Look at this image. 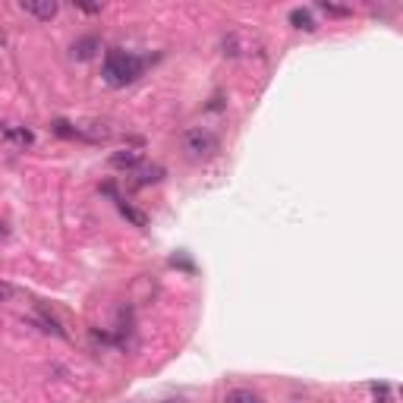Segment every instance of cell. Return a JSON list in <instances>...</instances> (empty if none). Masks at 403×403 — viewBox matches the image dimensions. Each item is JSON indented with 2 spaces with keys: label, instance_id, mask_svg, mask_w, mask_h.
I'll return each mask as SVG.
<instances>
[{
  "label": "cell",
  "instance_id": "11",
  "mask_svg": "<svg viewBox=\"0 0 403 403\" xmlns=\"http://www.w3.org/2000/svg\"><path fill=\"white\" fill-rule=\"evenodd\" d=\"M117 208H120V214H123L126 221H132L136 227H145V224H148V218H145L142 212H136V208H132L130 202H123V198H117Z\"/></svg>",
  "mask_w": 403,
  "mask_h": 403
},
{
  "label": "cell",
  "instance_id": "15",
  "mask_svg": "<svg viewBox=\"0 0 403 403\" xmlns=\"http://www.w3.org/2000/svg\"><path fill=\"white\" fill-rule=\"evenodd\" d=\"M13 293H16V290H13V284H7V280H0V302H7Z\"/></svg>",
  "mask_w": 403,
  "mask_h": 403
},
{
  "label": "cell",
  "instance_id": "12",
  "mask_svg": "<svg viewBox=\"0 0 403 403\" xmlns=\"http://www.w3.org/2000/svg\"><path fill=\"white\" fill-rule=\"evenodd\" d=\"M51 130H54L60 139H76V126L69 123V120H54V123H51Z\"/></svg>",
  "mask_w": 403,
  "mask_h": 403
},
{
  "label": "cell",
  "instance_id": "1",
  "mask_svg": "<svg viewBox=\"0 0 403 403\" xmlns=\"http://www.w3.org/2000/svg\"><path fill=\"white\" fill-rule=\"evenodd\" d=\"M142 73H145V57L130 54V51H108L104 67H101L104 83H108L110 89H123V85L136 83Z\"/></svg>",
  "mask_w": 403,
  "mask_h": 403
},
{
  "label": "cell",
  "instance_id": "6",
  "mask_svg": "<svg viewBox=\"0 0 403 403\" xmlns=\"http://www.w3.org/2000/svg\"><path fill=\"white\" fill-rule=\"evenodd\" d=\"M161 180H164V167H161V164L136 167V173H132V189H142V186L161 183Z\"/></svg>",
  "mask_w": 403,
  "mask_h": 403
},
{
  "label": "cell",
  "instance_id": "14",
  "mask_svg": "<svg viewBox=\"0 0 403 403\" xmlns=\"http://www.w3.org/2000/svg\"><path fill=\"white\" fill-rule=\"evenodd\" d=\"M318 10H321V13H328V16H350V13H353L350 7H337V3H328V0H321Z\"/></svg>",
  "mask_w": 403,
  "mask_h": 403
},
{
  "label": "cell",
  "instance_id": "18",
  "mask_svg": "<svg viewBox=\"0 0 403 403\" xmlns=\"http://www.w3.org/2000/svg\"><path fill=\"white\" fill-rule=\"evenodd\" d=\"M164 403H189L186 397H171V400H164Z\"/></svg>",
  "mask_w": 403,
  "mask_h": 403
},
{
  "label": "cell",
  "instance_id": "17",
  "mask_svg": "<svg viewBox=\"0 0 403 403\" xmlns=\"http://www.w3.org/2000/svg\"><path fill=\"white\" fill-rule=\"evenodd\" d=\"M7 237H10V227L3 224V221H0V243H3V239H7Z\"/></svg>",
  "mask_w": 403,
  "mask_h": 403
},
{
  "label": "cell",
  "instance_id": "4",
  "mask_svg": "<svg viewBox=\"0 0 403 403\" xmlns=\"http://www.w3.org/2000/svg\"><path fill=\"white\" fill-rule=\"evenodd\" d=\"M19 10L28 13V16H35V19L51 22L57 13H60V3H57V0H22Z\"/></svg>",
  "mask_w": 403,
  "mask_h": 403
},
{
  "label": "cell",
  "instance_id": "5",
  "mask_svg": "<svg viewBox=\"0 0 403 403\" xmlns=\"http://www.w3.org/2000/svg\"><path fill=\"white\" fill-rule=\"evenodd\" d=\"M0 142L13 145V148H28V145L35 142V136H32V130H26V126L0 123Z\"/></svg>",
  "mask_w": 403,
  "mask_h": 403
},
{
  "label": "cell",
  "instance_id": "10",
  "mask_svg": "<svg viewBox=\"0 0 403 403\" xmlns=\"http://www.w3.org/2000/svg\"><path fill=\"white\" fill-rule=\"evenodd\" d=\"M224 403H265V400H261L255 391H249V388H237V391H230V394L224 397Z\"/></svg>",
  "mask_w": 403,
  "mask_h": 403
},
{
  "label": "cell",
  "instance_id": "3",
  "mask_svg": "<svg viewBox=\"0 0 403 403\" xmlns=\"http://www.w3.org/2000/svg\"><path fill=\"white\" fill-rule=\"evenodd\" d=\"M73 126H76V139H83V142H108V139H114V130L104 120H79Z\"/></svg>",
  "mask_w": 403,
  "mask_h": 403
},
{
  "label": "cell",
  "instance_id": "13",
  "mask_svg": "<svg viewBox=\"0 0 403 403\" xmlns=\"http://www.w3.org/2000/svg\"><path fill=\"white\" fill-rule=\"evenodd\" d=\"M372 397H375L378 403H391L394 400V394H391V384H384V381H378V384H372Z\"/></svg>",
  "mask_w": 403,
  "mask_h": 403
},
{
  "label": "cell",
  "instance_id": "16",
  "mask_svg": "<svg viewBox=\"0 0 403 403\" xmlns=\"http://www.w3.org/2000/svg\"><path fill=\"white\" fill-rule=\"evenodd\" d=\"M76 7L83 10V13H101V3H83V0H76Z\"/></svg>",
  "mask_w": 403,
  "mask_h": 403
},
{
  "label": "cell",
  "instance_id": "2",
  "mask_svg": "<svg viewBox=\"0 0 403 403\" xmlns=\"http://www.w3.org/2000/svg\"><path fill=\"white\" fill-rule=\"evenodd\" d=\"M183 151L192 161H208L221 151V139L205 126H192V130L183 132Z\"/></svg>",
  "mask_w": 403,
  "mask_h": 403
},
{
  "label": "cell",
  "instance_id": "8",
  "mask_svg": "<svg viewBox=\"0 0 403 403\" xmlns=\"http://www.w3.org/2000/svg\"><path fill=\"white\" fill-rule=\"evenodd\" d=\"M139 164H142V151L136 148H123L110 155V167H117V171H136Z\"/></svg>",
  "mask_w": 403,
  "mask_h": 403
},
{
  "label": "cell",
  "instance_id": "7",
  "mask_svg": "<svg viewBox=\"0 0 403 403\" xmlns=\"http://www.w3.org/2000/svg\"><path fill=\"white\" fill-rule=\"evenodd\" d=\"M98 51H101V38H98V35H85V38L73 42V51H69V54H73L76 60H92Z\"/></svg>",
  "mask_w": 403,
  "mask_h": 403
},
{
  "label": "cell",
  "instance_id": "9",
  "mask_svg": "<svg viewBox=\"0 0 403 403\" xmlns=\"http://www.w3.org/2000/svg\"><path fill=\"white\" fill-rule=\"evenodd\" d=\"M290 26L300 28V32H315V28H318V22H315L312 10L296 7V10H290Z\"/></svg>",
  "mask_w": 403,
  "mask_h": 403
}]
</instances>
